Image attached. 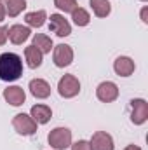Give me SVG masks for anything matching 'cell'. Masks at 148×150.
Listing matches in <instances>:
<instances>
[{"instance_id":"6da1fadb","label":"cell","mask_w":148,"mask_h":150,"mask_svg":"<svg viewBox=\"0 0 148 150\" xmlns=\"http://www.w3.org/2000/svg\"><path fill=\"white\" fill-rule=\"evenodd\" d=\"M23 75V59L14 52L0 54V80L14 82Z\"/></svg>"},{"instance_id":"7a4b0ae2","label":"cell","mask_w":148,"mask_h":150,"mask_svg":"<svg viewBox=\"0 0 148 150\" xmlns=\"http://www.w3.org/2000/svg\"><path fill=\"white\" fill-rule=\"evenodd\" d=\"M47 142L51 145V149L54 150H66L72 147V131L68 127H54L49 136Z\"/></svg>"},{"instance_id":"3957f363","label":"cell","mask_w":148,"mask_h":150,"mask_svg":"<svg viewBox=\"0 0 148 150\" xmlns=\"http://www.w3.org/2000/svg\"><path fill=\"white\" fill-rule=\"evenodd\" d=\"M12 127L16 129L18 134L32 136V134L37 133L38 124L33 120L32 115H28V113H18V115H14V119H12Z\"/></svg>"},{"instance_id":"277c9868","label":"cell","mask_w":148,"mask_h":150,"mask_svg":"<svg viewBox=\"0 0 148 150\" xmlns=\"http://www.w3.org/2000/svg\"><path fill=\"white\" fill-rule=\"evenodd\" d=\"M58 93L61 98H75L80 93V80L72 74L63 75L58 82Z\"/></svg>"},{"instance_id":"5b68a950","label":"cell","mask_w":148,"mask_h":150,"mask_svg":"<svg viewBox=\"0 0 148 150\" xmlns=\"http://www.w3.org/2000/svg\"><path fill=\"white\" fill-rule=\"evenodd\" d=\"M148 120V103L143 98L131 100V122L141 126Z\"/></svg>"},{"instance_id":"8992f818","label":"cell","mask_w":148,"mask_h":150,"mask_svg":"<svg viewBox=\"0 0 148 150\" xmlns=\"http://www.w3.org/2000/svg\"><path fill=\"white\" fill-rule=\"evenodd\" d=\"M52 59H54V65H56L58 68L70 67L72 61H73V49H72L68 44H59V45L54 47Z\"/></svg>"},{"instance_id":"52a82bcc","label":"cell","mask_w":148,"mask_h":150,"mask_svg":"<svg viewBox=\"0 0 148 150\" xmlns=\"http://www.w3.org/2000/svg\"><path fill=\"white\" fill-rule=\"evenodd\" d=\"M49 30L52 33H56L58 37H68L72 33V25L68 23V19L63 14H51V23H49Z\"/></svg>"},{"instance_id":"ba28073f","label":"cell","mask_w":148,"mask_h":150,"mask_svg":"<svg viewBox=\"0 0 148 150\" xmlns=\"http://www.w3.org/2000/svg\"><path fill=\"white\" fill-rule=\"evenodd\" d=\"M96 96H98V100L103 101V103H111V101H115V100L118 98V87H117L115 82L105 80V82H101V84L96 87Z\"/></svg>"},{"instance_id":"9c48e42d","label":"cell","mask_w":148,"mask_h":150,"mask_svg":"<svg viewBox=\"0 0 148 150\" xmlns=\"http://www.w3.org/2000/svg\"><path fill=\"white\" fill-rule=\"evenodd\" d=\"M89 147L91 150H113V138L111 134H108L106 131H96L89 142Z\"/></svg>"},{"instance_id":"30bf717a","label":"cell","mask_w":148,"mask_h":150,"mask_svg":"<svg viewBox=\"0 0 148 150\" xmlns=\"http://www.w3.org/2000/svg\"><path fill=\"white\" fill-rule=\"evenodd\" d=\"M4 100L12 107H21L26 100V93L19 86H9L4 89Z\"/></svg>"},{"instance_id":"8fae6325","label":"cell","mask_w":148,"mask_h":150,"mask_svg":"<svg viewBox=\"0 0 148 150\" xmlns=\"http://www.w3.org/2000/svg\"><path fill=\"white\" fill-rule=\"evenodd\" d=\"M32 35L30 28L28 26H23V25H12L9 30H7V38L14 44V45H21L23 42H26Z\"/></svg>"},{"instance_id":"7c38bea8","label":"cell","mask_w":148,"mask_h":150,"mask_svg":"<svg viewBox=\"0 0 148 150\" xmlns=\"http://www.w3.org/2000/svg\"><path fill=\"white\" fill-rule=\"evenodd\" d=\"M113 70H115V74L118 77H129V75L134 74L136 65H134V61L129 56H118L113 61Z\"/></svg>"},{"instance_id":"4fadbf2b","label":"cell","mask_w":148,"mask_h":150,"mask_svg":"<svg viewBox=\"0 0 148 150\" xmlns=\"http://www.w3.org/2000/svg\"><path fill=\"white\" fill-rule=\"evenodd\" d=\"M28 89H30V93L35 98H38V100H45V98L51 96V86L44 79H33V80H30Z\"/></svg>"},{"instance_id":"5bb4252c","label":"cell","mask_w":148,"mask_h":150,"mask_svg":"<svg viewBox=\"0 0 148 150\" xmlns=\"http://www.w3.org/2000/svg\"><path fill=\"white\" fill-rule=\"evenodd\" d=\"M0 4L5 9V16L16 18L26 9V0H0Z\"/></svg>"},{"instance_id":"9a60e30c","label":"cell","mask_w":148,"mask_h":150,"mask_svg":"<svg viewBox=\"0 0 148 150\" xmlns=\"http://www.w3.org/2000/svg\"><path fill=\"white\" fill-rule=\"evenodd\" d=\"M30 115L33 117V120L37 124H47L52 117V110L47 105H33L30 110Z\"/></svg>"},{"instance_id":"2e32d148","label":"cell","mask_w":148,"mask_h":150,"mask_svg":"<svg viewBox=\"0 0 148 150\" xmlns=\"http://www.w3.org/2000/svg\"><path fill=\"white\" fill-rule=\"evenodd\" d=\"M42 58H44V54L38 51L35 45H28L26 49H25V59H26V65H28V68H38L40 65H42Z\"/></svg>"},{"instance_id":"e0dca14e","label":"cell","mask_w":148,"mask_h":150,"mask_svg":"<svg viewBox=\"0 0 148 150\" xmlns=\"http://www.w3.org/2000/svg\"><path fill=\"white\" fill-rule=\"evenodd\" d=\"M45 19H47V12H45L44 9H40V11H33V12H28V14L25 16L26 25L32 26V28H40V26H44Z\"/></svg>"},{"instance_id":"ac0fdd59","label":"cell","mask_w":148,"mask_h":150,"mask_svg":"<svg viewBox=\"0 0 148 150\" xmlns=\"http://www.w3.org/2000/svg\"><path fill=\"white\" fill-rule=\"evenodd\" d=\"M32 45H35L42 54L51 52V49L54 47V44H52L51 37L45 35V33H35V35H33V44H32Z\"/></svg>"},{"instance_id":"d6986e66","label":"cell","mask_w":148,"mask_h":150,"mask_svg":"<svg viewBox=\"0 0 148 150\" xmlns=\"http://www.w3.org/2000/svg\"><path fill=\"white\" fill-rule=\"evenodd\" d=\"M89 5L98 18H106L111 12V4L108 0H89Z\"/></svg>"},{"instance_id":"ffe728a7","label":"cell","mask_w":148,"mask_h":150,"mask_svg":"<svg viewBox=\"0 0 148 150\" xmlns=\"http://www.w3.org/2000/svg\"><path fill=\"white\" fill-rule=\"evenodd\" d=\"M72 19H73V23L77 26H87V25L91 23L89 12H87L85 9H82V7H77L73 12H72Z\"/></svg>"},{"instance_id":"44dd1931","label":"cell","mask_w":148,"mask_h":150,"mask_svg":"<svg viewBox=\"0 0 148 150\" xmlns=\"http://www.w3.org/2000/svg\"><path fill=\"white\" fill-rule=\"evenodd\" d=\"M54 5L59 11H63V12H73L75 9L78 7L75 0H54Z\"/></svg>"},{"instance_id":"7402d4cb","label":"cell","mask_w":148,"mask_h":150,"mask_svg":"<svg viewBox=\"0 0 148 150\" xmlns=\"http://www.w3.org/2000/svg\"><path fill=\"white\" fill-rule=\"evenodd\" d=\"M72 150H91V147H89V142L78 140V142L72 143Z\"/></svg>"},{"instance_id":"603a6c76","label":"cell","mask_w":148,"mask_h":150,"mask_svg":"<svg viewBox=\"0 0 148 150\" xmlns=\"http://www.w3.org/2000/svg\"><path fill=\"white\" fill-rule=\"evenodd\" d=\"M7 30H9V28L0 26V45H4V44L7 42Z\"/></svg>"},{"instance_id":"cb8c5ba5","label":"cell","mask_w":148,"mask_h":150,"mask_svg":"<svg viewBox=\"0 0 148 150\" xmlns=\"http://www.w3.org/2000/svg\"><path fill=\"white\" fill-rule=\"evenodd\" d=\"M141 21L143 23H148V7H143L141 9Z\"/></svg>"},{"instance_id":"d4e9b609","label":"cell","mask_w":148,"mask_h":150,"mask_svg":"<svg viewBox=\"0 0 148 150\" xmlns=\"http://www.w3.org/2000/svg\"><path fill=\"white\" fill-rule=\"evenodd\" d=\"M5 19V9H4V5L0 4V23Z\"/></svg>"},{"instance_id":"484cf974","label":"cell","mask_w":148,"mask_h":150,"mask_svg":"<svg viewBox=\"0 0 148 150\" xmlns=\"http://www.w3.org/2000/svg\"><path fill=\"white\" fill-rule=\"evenodd\" d=\"M124 150H141V149H140L138 145H127V147H125Z\"/></svg>"},{"instance_id":"4316f807","label":"cell","mask_w":148,"mask_h":150,"mask_svg":"<svg viewBox=\"0 0 148 150\" xmlns=\"http://www.w3.org/2000/svg\"><path fill=\"white\" fill-rule=\"evenodd\" d=\"M141 2H147V0H141Z\"/></svg>"}]
</instances>
